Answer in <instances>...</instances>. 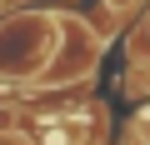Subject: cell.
Returning <instances> with one entry per match:
<instances>
[{
  "label": "cell",
  "instance_id": "7a4b0ae2",
  "mask_svg": "<svg viewBox=\"0 0 150 145\" xmlns=\"http://www.w3.org/2000/svg\"><path fill=\"white\" fill-rule=\"evenodd\" d=\"M110 10H130V5H140V0H105Z\"/></svg>",
  "mask_w": 150,
  "mask_h": 145
},
{
  "label": "cell",
  "instance_id": "6da1fadb",
  "mask_svg": "<svg viewBox=\"0 0 150 145\" xmlns=\"http://www.w3.org/2000/svg\"><path fill=\"white\" fill-rule=\"evenodd\" d=\"M55 30L60 20L50 15H20L0 25V80H50L45 65L55 55Z\"/></svg>",
  "mask_w": 150,
  "mask_h": 145
}]
</instances>
